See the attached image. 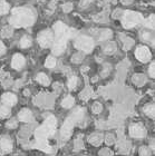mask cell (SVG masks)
<instances>
[{
  "mask_svg": "<svg viewBox=\"0 0 155 156\" xmlns=\"http://www.w3.org/2000/svg\"><path fill=\"white\" fill-rule=\"evenodd\" d=\"M56 130V118L54 116H49L44 122L41 126L36 130V140L38 142L39 147L44 151L50 152V146L48 145L49 138L55 134Z\"/></svg>",
  "mask_w": 155,
  "mask_h": 156,
  "instance_id": "6da1fadb",
  "label": "cell"
},
{
  "mask_svg": "<svg viewBox=\"0 0 155 156\" xmlns=\"http://www.w3.org/2000/svg\"><path fill=\"white\" fill-rule=\"evenodd\" d=\"M54 30H55L56 39L55 42L52 44V52L58 56L62 55L63 52L65 51L68 39L70 38L71 36V30L65 23H60V21L55 23Z\"/></svg>",
  "mask_w": 155,
  "mask_h": 156,
  "instance_id": "7a4b0ae2",
  "label": "cell"
},
{
  "mask_svg": "<svg viewBox=\"0 0 155 156\" xmlns=\"http://www.w3.org/2000/svg\"><path fill=\"white\" fill-rule=\"evenodd\" d=\"M9 23L11 26L16 27V28L29 27L35 23V13L29 8H25V7L15 8L11 11Z\"/></svg>",
  "mask_w": 155,
  "mask_h": 156,
  "instance_id": "3957f363",
  "label": "cell"
},
{
  "mask_svg": "<svg viewBox=\"0 0 155 156\" xmlns=\"http://www.w3.org/2000/svg\"><path fill=\"white\" fill-rule=\"evenodd\" d=\"M84 115H85V109H83V108H77L70 116L68 117L67 119L65 120L64 125H63V127H62V130H60V134H62L63 138L66 140V138H68V137L70 136L73 128L77 125V123H79V122L84 118Z\"/></svg>",
  "mask_w": 155,
  "mask_h": 156,
  "instance_id": "277c9868",
  "label": "cell"
},
{
  "mask_svg": "<svg viewBox=\"0 0 155 156\" xmlns=\"http://www.w3.org/2000/svg\"><path fill=\"white\" fill-rule=\"evenodd\" d=\"M143 17L141 13L135 12V11H126L124 13L122 23L125 28H133L135 26H139V23H142Z\"/></svg>",
  "mask_w": 155,
  "mask_h": 156,
  "instance_id": "5b68a950",
  "label": "cell"
},
{
  "mask_svg": "<svg viewBox=\"0 0 155 156\" xmlns=\"http://www.w3.org/2000/svg\"><path fill=\"white\" fill-rule=\"evenodd\" d=\"M75 47L84 52H91L94 49V40L88 36H81L75 40Z\"/></svg>",
  "mask_w": 155,
  "mask_h": 156,
  "instance_id": "8992f818",
  "label": "cell"
},
{
  "mask_svg": "<svg viewBox=\"0 0 155 156\" xmlns=\"http://www.w3.org/2000/svg\"><path fill=\"white\" fill-rule=\"evenodd\" d=\"M37 40H38L39 45L41 46L42 48H47V47L54 44V35L49 29L42 30L37 37Z\"/></svg>",
  "mask_w": 155,
  "mask_h": 156,
  "instance_id": "52a82bcc",
  "label": "cell"
},
{
  "mask_svg": "<svg viewBox=\"0 0 155 156\" xmlns=\"http://www.w3.org/2000/svg\"><path fill=\"white\" fill-rule=\"evenodd\" d=\"M135 56H136V58L139 59V62H149L150 59H151V57H152V54H151V51H150L149 47H146V46H139V48L136 49Z\"/></svg>",
  "mask_w": 155,
  "mask_h": 156,
  "instance_id": "ba28073f",
  "label": "cell"
},
{
  "mask_svg": "<svg viewBox=\"0 0 155 156\" xmlns=\"http://www.w3.org/2000/svg\"><path fill=\"white\" fill-rule=\"evenodd\" d=\"M129 135L134 138H143L146 135V130L142 125L135 124L129 127Z\"/></svg>",
  "mask_w": 155,
  "mask_h": 156,
  "instance_id": "9c48e42d",
  "label": "cell"
},
{
  "mask_svg": "<svg viewBox=\"0 0 155 156\" xmlns=\"http://www.w3.org/2000/svg\"><path fill=\"white\" fill-rule=\"evenodd\" d=\"M13 150V143L9 137L3 136L0 138V153L8 154Z\"/></svg>",
  "mask_w": 155,
  "mask_h": 156,
  "instance_id": "30bf717a",
  "label": "cell"
},
{
  "mask_svg": "<svg viewBox=\"0 0 155 156\" xmlns=\"http://www.w3.org/2000/svg\"><path fill=\"white\" fill-rule=\"evenodd\" d=\"M2 103L8 107H11L17 103V96L13 93H6L2 95Z\"/></svg>",
  "mask_w": 155,
  "mask_h": 156,
  "instance_id": "8fae6325",
  "label": "cell"
},
{
  "mask_svg": "<svg viewBox=\"0 0 155 156\" xmlns=\"http://www.w3.org/2000/svg\"><path fill=\"white\" fill-rule=\"evenodd\" d=\"M25 62H26V60L23 58V56L20 55V54H16V55L13 56V62H11V66L15 69H21L25 66Z\"/></svg>",
  "mask_w": 155,
  "mask_h": 156,
  "instance_id": "7c38bea8",
  "label": "cell"
},
{
  "mask_svg": "<svg viewBox=\"0 0 155 156\" xmlns=\"http://www.w3.org/2000/svg\"><path fill=\"white\" fill-rule=\"evenodd\" d=\"M18 118H19L20 122H23V123H27L29 120L32 119V113L31 111L27 109V108H23L18 113Z\"/></svg>",
  "mask_w": 155,
  "mask_h": 156,
  "instance_id": "4fadbf2b",
  "label": "cell"
},
{
  "mask_svg": "<svg viewBox=\"0 0 155 156\" xmlns=\"http://www.w3.org/2000/svg\"><path fill=\"white\" fill-rule=\"evenodd\" d=\"M37 81H38L39 84L44 85V86H47V85H49V83H50L49 77L46 75V74H44V73H40V74L37 75Z\"/></svg>",
  "mask_w": 155,
  "mask_h": 156,
  "instance_id": "5bb4252c",
  "label": "cell"
},
{
  "mask_svg": "<svg viewBox=\"0 0 155 156\" xmlns=\"http://www.w3.org/2000/svg\"><path fill=\"white\" fill-rule=\"evenodd\" d=\"M74 104H75L74 97H73V96H67V97H66L64 101H63L62 106L64 108H70Z\"/></svg>",
  "mask_w": 155,
  "mask_h": 156,
  "instance_id": "9a60e30c",
  "label": "cell"
},
{
  "mask_svg": "<svg viewBox=\"0 0 155 156\" xmlns=\"http://www.w3.org/2000/svg\"><path fill=\"white\" fill-rule=\"evenodd\" d=\"M32 44V40L30 37L28 36H23V38L20 39V47L21 48H28V47H30Z\"/></svg>",
  "mask_w": 155,
  "mask_h": 156,
  "instance_id": "2e32d148",
  "label": "cell"
},
{
  "mask_svg": "<svg viewBox=\"0 0 155 156\" xmlns=\"http://www.w3.org/2000/svg\"><path fill=\"white\" fill-rule=\"evenodd\" d=\"M10 6L9 3L6 2L5 0H0V15H6L9 12Z\"/></svg>",
  "mask_w": 155,
  "mask_h": 156,
  "instance_id": "e0dca14e",
  "label": "cell"
},
{
  "mask_svg": "<svg viewBox=\"0 0 155 156\" xmlns=\"http://www.w3.org/2000/svg\"><path fill=\"white\" fill-rule=\"evenodd\" d=\"M10 114V107L6 105H0V118H6Z\"/></svg>",
  "mask_w": 155,
  "mask_h": 156,
  "instance_id": "ac0fdd59",
  "label": "cell"
},
{
  "mask_svg": "<svg viewBox=\"0 0 155 156\" xmlns=\"http://www.w3.org/2000/svg\"><path fill=\"white\" fill-rule=\"evenodd\" d=\"M144 113L150 117H154V105L147 104L144 107Z\"/></svg>",
  "mask_w": 155,
  "mask_h": 156,
  "instance_id": "d6986e66",
  "label": "cell"
},
{
  "mask_svg": "<svg viewBox=\"0 0 155 156\" xmlns=\"http://www.w3.org/2000/svg\"><path fill=\"white\" fill-rule=\"evenodd\" d=\"M45 66L47 68H54L56 66V59L52 57V56H49L48 58L46 59L45 62Z\"/></svg>",
  "mask_w": 155,
  "mask_h": 156,
  "instance_id": "ffe728a7",
  "label": "cell"
},
{
  "mask_svg": "<svg viewBox=\"0 0 155 156\" xmlns=\"http://www.w3.org/2000/svg\"><path fill=\"white\" fill-rule=\"evenodd\" d=\"M77 83H78L77 77H76V76H73V77L68 80V87H69V89H74V88H76Z\"/></svg>",
  "mask_w": 155,
  "mask_h": 156,
  "instance_id": "44dd1931",
  "label": "cell"
},
{
  "mask_svg": "<svg viewBox=\"0 0 155 156\" xmlns=\"http://www.w3.org/2000/svg\"><path fill=\"white\" fill-rule=\"evenodd\" d=\"M145 26L150 29H153L154 28V15H151V16L145 20Z\"/></svg>",
  "mask_w": 155,
  "mask_h": 156,
  "instance_id": "7402d4cb",
  "label": "cell"
},
{
  "mask_svg": "<svg viewBox=\"0 0 155 156\" xmlns=\"http://www.w3.org/2000/svg\"><path fill=\"white\" fill-rule=\"evenodd\" d=\"M139 154H141V156H150L151 155L150 150L149 148H146V147H142L141 151H139Z\"/></svg>",
  "mask_w": 155,
  "mask_h": 156,
  "instance_id": "603a6c76",
  "label": "cell"
},
{
  "mask_svg": "<svg viewBox=\"0 0 155 156\" xmlns=\"http://www.w3.org/2000/svg\"><path fill=\"white\" fill-rule=\"evenodd\" d=\"M93 2V0H81V8H86L89 3Z\"/></svg>",
  "mask_w": 155,
  "mask_h": 156,
  "instance_id": "cb8c5ba5",
  "label": "cell"
},
{
  "mask_svg": "<svg viewBox=\"0 0 155 156\" xmlns=\"http://www.w3.org/2000/svg\"><path fill=\"white\" fill-rule=\"evenodd\" d=\"M154 69H155V65H154V64H151V66H150V68H149L150 76H151V77H154V75H155Z\"/></svg>",
  "mask_w": 155,
  "mask_h": 156,
  "instance_id": "d4e9b609",
  "label": "cell"
},
{
  "mask_svg": "<svg viewBox=\"0 0 155 156\" xmlns=\"http://www.w3.org/2000/svg\"><path fill=\"white\" fill-rule=\"evenodd\" d=\"M6 52V47H5V45L2 44V41H0V56L3 55Z\"/></svg>",
  "mask_w": 155,
  "mask_h": 156,
  "instance_id": "484cf974",
  "label": "cell"
}]
</instances>
